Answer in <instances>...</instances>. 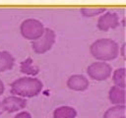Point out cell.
Masks as SVG:
<instances>
[{"label":"cell","mask_w":126,"mask_h":118,"mask_svg":"<svg viewBox=\"0 0 126 118\" xmlns=\"http://www.w3.org/2000/svg\"><path fill=\"white\" fill-rule=\"evenodd\" d=\"M42 88L41 82L36 78L24 77L16 80L11 85V92L15 95L32 97L39 93Z\"/></svg>","instance_id":"cell-1"},{"label":"cell","mask_w":126,"mask_h":118,"mask_svg":"<svg viewBox=\"0 0 126 118\" xmlns=\"http://www.w3.org/2000/svg\"><path fill=\"white\" fill-rule=\"evenodd\" d=\"M91 53L94 58L100 61H109L117 57L119 53V47L112 39L100 38L92 44Z\"/></svg>","instance_id":"cell-2"},{"label":"cell","mask_w":126,"mask_h":118,"mask_svg":"<svg viewBox=\"0 0 126 118\" xmlns=\"http://www.w3.org/2000/svg\"><path fill=\"white\" fill-rule=\"evenodd\" d=\"M44 31L42 24L35 19H27L21 25L22 35L31 40L37 39Z\"/></svg>","instance_id":"cell-3"},{"label":"cell","mask_w":126,"mask_h":118,"mask_svg":"<svg viewBox=\"0 0 126 118\" xmlns=\"http://www.w3.org/2000/svg\"><path fill=\"white\" fill-rule=\"evenodd\" d=\"M55 32L50 29H44L43 33L32 41V48L36 53H44L51 48L55 41Z\"/></svg>","instance_id":"cell-4"},{"label":"cell","mask_w":126,"mask_h":118,"mask_svg":"<svg viewBox=\"0 0 126 118\" xmlns=\"http://www.w3.org/2000/svg\"><path fill=\"white\" fill-rule=\"evenodd\" d=\"M111 67L109 64L103 62V61H98L92 63L88 68H87V73L88 75L96 81H104L106 80L110 75H111Z\"/></svg>","instance_id":"cell-5"},{"label":"cell","mask_w":126,"mask_h":118,"mask_svg":"<svg viewBox=\"0 0 126 118\" xmlns=\"http://www.w3.org/2000/svg\"><path fill=\"white\" fill-rule=\"evenodd\" d=\"M2 108L8 112H15L17 110H21L26 106V100L23 97L17 95H11L6 97L2 101Z\"/></svg>","instance_id":"cell-6"},{"label":"cell","mask_w":126,"mask_h":118,"mask_svg":"<svg viewBox=\"0 0 126 118\" xmlns=\"http://www.w3.org/2000/svg\"><path fill=\"white\" fill-rule=\"evenodd\" d=\"M118 24H119L118 16L115 13L108 12V13H105L104 15L100 16V18L98 19V22H97V27L99 30L106 31L110 29L116 28L118 26Z\"/></svg>","instance_id":"cell-7"},{"label":"cell","mask_w":126,"mask_h":118,"mask_svg":"<svg viewBox=\"0 0 126 118\" xmlns=\"http://www.w3.org/2000/svg\"><path fill=\"white\" fill-rule=\"evenodd\" d=\"M67 86L74 90H85L89 87L88 79L83 75H73L67 81Z\"/></svg>","instance_id":"cell-8"},{"label":"cell","mask_w":126,"mask_h":118,"mask_svg":"<svg viewBox=\"0 0 126 118\" xmlns=\"http://www.w3.org/2000/svg\"><path fill=\"white\" fill-rule=\"evenodd\" d=\"M109 99L116 105H124L125 102V91L123 88L113 86L109 90Z\"/></svg>","instance_id":"cell-9"},{"label":"cell","mask_w":126,"mask_h":118,"mask_svg":"<svg viewBox=\"0 0 126 118\" xmlns=\"http://www.w3.org/2000/svg\"><path fill=\"white\" fill-rule=\"evenodd\" d=\"M77 115V111L75 108L71 106H60L57 107L53 112L54 118H75Z\"/></svg>","instance_id":"cell-10"},{"label":"cell","mask_w":126,"mask_h":118,"mask_svg":"<svg viewBox=\"0 0 126 118\" xmlns=\"http://www.w3.org/2000/svg\"><path fill=\"white\" fill-rule=\"evenodd\" d=\"M14 65V57L7 51H0V72L10 70Z\"/></svg>","instance_id":"cell-11"},{"label":"cell","mask_w":126,"mask_h":118,"mask_svg":"<svg viewBox=\"0 0 126 118\" xmlns=\"http://www.w3.org/2000/svg\"><path fill=\"white\" fill-rule=\"evenodd\" d=\"M103 118H125V106L124 105H115L108 108Z\"/></svg>","instance_id":"cell-12"},{"label":"cell","mask_w":126,"mask_h":118,"mask_svg":"<svg viewBox=\"0 0 126 118\" xmlns=\"http://www.w3.org/2000/svg\"><path fill=\"white\" fill-rule=\"evenodd\" d=\"M21 71L25 74L34 76L38 73V67L34 65L33 60L32 58H27L25 61L21 63Z\"/></svg>","instance_id":"cell-13"},{"label":"cell","mask_w":126,"mask_h":118,"mask_svg":"<svg viewBox=\"0 0 126 118\" xmlns=\"http://www.w3.org/2000/svg\"><path fill=\"white\" fill-rule=\"evenodd\" d=\"M113 82L115 86L120 87V88H125V69L120 68L114 71L113 73Z\"/></svg>","instance_id":"cell-14"},{"label":"cell","mask_w":126,"mask_h":118,"mask_svg":"<svg viewBox=\"0 0 126 118\" xmlns=\"http://www.w3.org/2000/svg\"><path fill=\"white\" fill-rule=\"evenodd\" d=\"M104 8H92V7H88V8H82L81 12L85 17H94L96 15H99L101 13L104 12Z\"/></svg>","instance_id":"cell-15"},{"label":"cell","mask_w":126,"mask_h":118,"mask_svg":"<svg viewBox=\"0 0 126 118\" xmlns=\"http://www.w3.org/2000/svg\"><path fill=\"white\" fill-rule=\"evenodd\" d=\"M14 118H32V116H31V114H30L29 112H27V111H22V112L18 113Z\"/></svg>","instance_id":"cell-16"},{"label":"cell","mask_w":126,"mask_h":118,"mask_svg":"<svg viewBox=\"0 0 126 118\" xmlns=\"http://www.w3.org/2000/svg\"><path fill=\"white\" fill-rule=\"evenodd\" d=\"M4 91V86H3V83L0 81V94Z\"/></svg>","instance_id":"cell-17"},{"label":"cell","mask_w":126,"mask_h":118,"mask_svg":"<svg viewBox=\"0 0 126 118\" xmlns=\"http://www.w3.org/2000/svg\"><path fill=\"white\" fill-rule=\"evenodd\" d=\"M2 110H3V108H2V104H1V102H0V113L2 112Z\"/></svg>","instance_id":"cell-18"}]
</instances>
